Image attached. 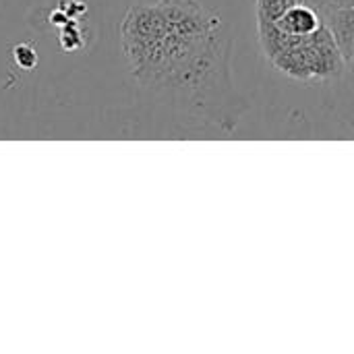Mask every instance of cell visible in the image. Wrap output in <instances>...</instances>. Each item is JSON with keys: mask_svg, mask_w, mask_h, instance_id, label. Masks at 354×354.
Masks as SVG:
<instances>
[{"mask_svg": "<svg viewBox=\"0 0 354 354\" xmlns=\"http://www.w3.org/2000/svg\"><path fill=\"white\" fill-rule=\"evenodd\" d=\"M272 62L284 75L301 81H328L342 73L344 56L330 29L324 25L311 35L288 41L272 56Z\"/></svg>", "mask_w": 354, "mask_h": 354, "instance_id": "7a4b0ae2", "label": "cell"}, {"mask_svg": "<svg viewBox=\"0 0 354 354\" xmlns=\"http://www.w3.org/2000/svg\"><path fill=\"white\" fill-rule=\"evenodd\" d=\"M328 25L340 46V52L344 56L346 62H353L354 60V4L351 6H342V8H336L330 19H328Z\"/></svg>", "mask_w": 354, "mask_h": 354, "instance_id": "3957f363", "label": "cell"}, {"mask_svg": "<svg viewBox=\"0 0 354 354\" xmlns=\"http://www.w3.org/2000/svg\"><path fill=\"white\" fill-rule=\"evenodd\" d=\"M133 77L189 100L230 93V35L224 19L199 0L133 6L120 27Z\"/></svg>", "mask_w": 354, "mask_h": 354, "instance_id": "6da1fadb", "label": "cell"}]
</instances>
